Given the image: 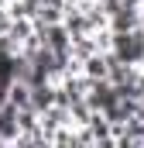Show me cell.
I'll use <instances>...</instances> for the list:
<instances>
[{
	"mask_svg": "<svg viewBox=\"0 0 144 148\" xmlns=\"http://www.w3.org/2000/svg\"><path fill=\"white\" fill-rule=\"evenodd\" d=\"M55 103V79H41V83H31V110H48Z\"/></svg>",
	"mask_w": 144,
	"mask_h": 148,
	"instance_id": "obj_1",
	"label": "cell"
}]
</instances>
